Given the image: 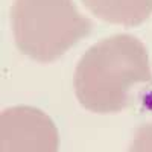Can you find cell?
Listing matches in <instances>:
<instances>
[{
	"instance_id": "5b68a950",
	"label": "cell",
	"mask_w": 152,
	"mask_h": 152,
	"mask_svg": "<svg viewBox=\"0 0 152 152\" xmlns=\"http://www.w3.org/2000/svg\"><path fill=\"white\" fill-rule=\"evenodd\" d=\"M128 152H152V122L137 128Z\"/></svg>"
},
{
	"instance_id": "277c9868",
	"label": "cell",
	"mask_w": 152,
	"mask_h": 152,
	"mask_svg": "<svg viewBox=\"0 0 152 152\" xmlns=\"http://www.w3.org/2000/svg\"><path fill=\"white\" fill-rule=\"evenodd\" d=\"M84 6L97 18L134 28L152 14V0H82Z\"/></svg>"
},
{
	"instance_id": "7a4b0ae2",
	"label": "cell",
	"mask_w": 152,
	"mask_h": 152,
	"mask_svg": "<svg viewBox=\"0 0 152 152\" xmlns=\"http://www.w3.org/2000/svg\"><path fill=\"white\" fill-rule=\"evenodd\" d=\"M14 41L21 53L49 64L93 31L73 0H14L9 11Z\"/></svg>"
},
{
	"instance_id": "3957f363",
	"label": "cell",
	"mask_w": 152,
	"mask_h": 152,
	"mask_svg": "<svg viewBox=\"0 0 152 152\" xmlns=\"http://www.w3.org/2000/svg\"><path fill=\"white\" fill-rule=\"evenodd\" d=\"M0 152H59L58 128L35 107L5 108L0 114Z\"/></svg>"
},
{
	"instance_id": "6da1fadb",
	"label": "cell",
	"mask_w": 152,
	"mask_h": 152,
	"mask_svg": "<svg viewBox=\"0 0 152 152\" xmlns=\"http://www.w3.org/2000/svg\"><path fill=\"white\" fill-rule=\"evenodd\" d=\"M152 82L146 46L137 37L117 34L104 38L81 56L73 88L79 104L91 113H120L131 104L138 84Z\"/></svg>"
}]
</instances>
